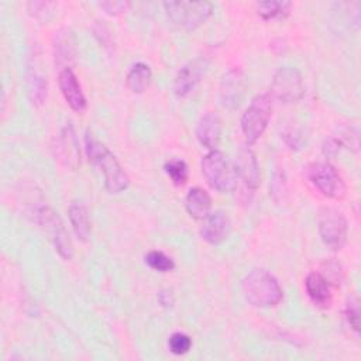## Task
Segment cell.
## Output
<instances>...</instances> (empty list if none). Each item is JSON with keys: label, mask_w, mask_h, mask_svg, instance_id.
Segmentation results:
<instances>
[{"label": "cell", "mask_w": 361, "mask_h": 361, "mask_svg": "<svg viewBox=\"0 0 361 361\" xmlns=\"http://www.w3.org/2000/svg\"><path fill=\"white\" fill-rule=\"evenodd\" d=\"M168 347H169V351L175 355H183L186 354L190 347H192V338L185 334V333H173L171 334V337L168 338Z\"/></svg>", "instance_id": "26"}, {"label": "cell", "mask_w": 361, "mask_h": 361, "mask_svg": "<svg viewBox=\"0 0 361 361\" xmlns=\"http://www.w3.org/2000/svg\"><path fill=\"white\" fill-rule=\"evenodd\" d=\"M244 299L254 307H272L282 299V288L276 278L265 269H254L241 282Z\"/></svg>", "instance_id": "2"}, {"label": "cell", "mask_w": 361, "mask_h": 361, "mask_svg": "<svg viewBox=\"0 0 361 361\" xmlns=\"http://www.w3.org/2000/svg\"><path fill=\"white\" fill-rule=\"evenodd\" d=\"M235 172H237V186L241 182L245 195L250 197L259 185V165L254 152L250 148H244L238 152L235 158Z\"/></svg>", "instance_id": "10"}, {"label": "cell", "mask_w": 361, "mask_h": 361, "mask_svg": "<svg viewBox=\"0 0 361 361\" xmlns=\"http://www.w3.org/2000/svg\"><path fill=\"white\" fill-rule=\"evenodd\" d=\"M164 8L175 25L192 31L212 16L213 4L210 1H165Z\"/></svg>", "instance_id": "5"}, {"label": "cell", "mask_w": 361, "mask_h": 361, "mask_svg": "<svg viewBox=\"0 0 361 361\" xmlns=\"http://www.w3.org/2000/svg\"><path fill=\"white\" fill-rule=\"evenodd\" d=\"M317 223L319 235L327 248L338 251L345 245L348 224L341 212L333 207H322Z\"/></svg>", "instance_id": "6"}, {"label": "cell", "mask_w": 361, "mask_h": 361, "mask_svg": "<svg viewBox=\"0 0 361 361\" xmlns=\"http://www.w3.org/2000/svg\"><path fill=\"white\" fill-rule=\"evenodd\" d=\"M312 185L326 197L341 199L345 195V183L337 169L329 162H314L307 168Z\"/></svg>", "instance_id": "8"}, {"label": "cell", "mask_w": 361, "mask_h": 361, "mask_svg": "<svg viewBox=\"0 0 361 361\" xmlns=\"http://www.w3.org/2000/svg\"><path fill=\"white\" fill-rule=\"evenodd\" d=\"M305 288L312 303L320 309H329L333 300L331 283L320 272H310L305 279Z\"/></svg>", "instance_id": "17"}, {"label": "cell", "mask_w": 361, "mask_h": 361, "mask_svg": "<svg viewBox=\"0 0 361 361\" xmlns=\"http://www.w3.org/2000/svg\"><path fill=\"white\" fill-rule=\"evenodd\" d=\"M303 93V79L296 68L281 66L275 72L271 83V96L282 103H295L302 99Z\"/></svg>", "instance_id": "9"}, {"label": "cell", "mask_w": 361, "mask_h": 361, "mask_svg": "<svg viewBox=\"0 0 361 361\" xmlns=\"http://www.w3.org/2000/svg\"><path fill=\"white\" fill-rule=\"evenodd\" d=\"M151 69L144 62H137L127 73V86L134 93H142L151 82Z\"/></svg>", "instance_id": "22"}, {"label": "cell", "mask_w": 361, "mask_h": 361, "mask_svg": "<svg viewBox=\"0 0 361 361\" xmlns=\"http://www.w3.org/2000/svg\"><path fill=\"white\" fill-rule=\"evenodd\" d=\"M54 55L55 63L63 68H69V62L75 58V38L71 30L62 28L55 32L54 38Z\"/></svg>", "instance_id": "19"}, {"label": "cell", "mask_w": 361, "mask_h": 361, "mask_svg": "<svg viewBox=\"0 0 361 361\" xmlns=\"http://www.w3.org/2000/svg\"><path fill=\"white\" fill-rule=\"evenodd\" d=\"M25 87L28 99L34 106L44 104L48 93V80L47 75L42 71L41 61L37 58L35 54L34 56H30V61L27 63Z\"/></svg>", "instance_id": "11"}, {"label": "cell", "mask_w": 361, "mask_h": 361, "mask_svg": "<svg viewBox=\"0 0 361 361\" xmlns=\"http://www.w3.org/2000/svg\"><path fill=\"white\" fill-rule=\"evenodd\" d=\"M58 85L61 89V93L65 99V102L69 104V107L78 113H82L86 110L87 102L85 97V93L82 90V86L73 73L72 68H63L58 73Z\"/></svg>", "instance_id": "13"}, {"label": "cell", "mask_w": 361, "mask_h": 361, "mask_svg": "<svg viewBox=\"0 0 361 361\" xmlns=\"http://www.w3.org/2000/svg\"><path fill=\"white\" fill-rule=\"evenodd\" d=\"M69 221L73 228V233L76 237L86 243L90 237L92 233V226H90V219H89V210L83 202H72L68 210Z\"/></svg>", "instance_id": "20"}, {"label": "cell", "mask_w": 361, "mask_h": 361, "mask_svg": "<svg viewBox=\"0 0 361 361\" xmlns=\"http://www.w3.org/2000/svg\"><path fill=\"white\" fill-rule=\"evenodd\" d=\"M164 169L171 180L178 186L183 185L188 180V165L182 159H169L168 162H165Z\"/></svg>", "instance_id": "25"}, {"label": "cell", "mask_w": 361, "mask_h": 361, "mask_svg": "<svg viewBox=\"0 0 361 361\" xmlns=\"http://www.w3.org/2000/svg\"><path fill=\"white\" fill-rule=\"evenodd\" d=\"M204 61L197 58L193 61H189L188 63H185L176 73L175 80H173V93L178 97H186L190 92H193V89L196 87V85L200 82L202 75L204 72Z\"/></svg>", "instance_id": "15"}, {"label": "cell", "mask_w": 361, "mask_h": 361, "mask_svg": "<svg viewBox=\"0 0 361 361\" xmlns=\"http://www.w3.org/2000/svg\"><path fill=\"white\" fill-rule=\"evenodd\" d=\"M99 6L109 14H120L130 6V3H127V1H102Z\"/></svg>", "instance_id": "28"}, {"label": "cell", "mask_w": 361, "mask_h": 361, "mask_svg": "<svg viewBox=\"0 0 361 361\" xmlns=\"http://www.w3.org/2000/svg\"><path fill=\"white\" fill-rule=\"evenodd\" d=\"M185 209L190 217L203 220L212 209V197L202 188H192L185 197Z\"/></svg>", "instance_id": "21"}, {"label": "cell", "mask_w": 361, "mask_h": 361, "mask_svg": "<svg viewBox=\"0 0 361 361\" xmlns=\"http://www.w3.org/2000/svg\"><path fill=\"white\" fill-rule=\"evenodd\" d=\"M345 319H347L350 327L355 333H358L360 331V305H358V299L355 296H351L347 300Z\"/></svg>", "instance_id": "27"}, {"label": "cell", "mask_w": 361, "mask_h": 361, "mask_svg": "<svg viewBox=\"0 0 361 361\" xmlns=\"http://www.w3.org/2000/svg\"><path fill=\"white\" fill-rule=\"evenodd\" d=\"M230 233V219L226 212L214 210L210 212L204 219L200 227V237L209 244L223 243Z\"/></svg>", "instance_id": "16"}, {"label": "cell", "mask_w": 361, "mask_h": 361, "mask_svg": "<svg viewBox=\"0 0 361 361\" xmlns=\"http://www.w3.org/2000/svg\"><path fill=\"white\" fill-rule=\"evenodd\" d=\"M35 221L47 231L49 240L52 241L55 250L63 259H71L73 254L72 243L63 223L56 216V213L48 206H39L34 210Z\"/></svg>", "instance_id": "7"}, {"label": "cell", "mask_w": 361, "mask_h": 361, "mask_svg": "<svg viewBox=\"0 0 361 361\" xmlns=\"http://www.w3.org/2000/svg\"><path fill=\"white\" fill-rule=\"evenodd\" d=\"M56 145L59 159L63 162V165L72 171L78 169L80 166V149L72 123H66L62 127Z\"/></svg>", "instance_id": "14"}, {"label": "cell", "mask_w": 361, "mask_h": 361, "mask_svg": "<svg viewBox=\"0 0 361 361\" xmlns=\"http://www.w3.org/2000/svg\"><path fill=\"white\" fill-rule=\"evenodd\" d=\"M145 262L149 268H152L154 271L158 272H169L175 268V262L171 257H168L166 254H164L162 251H149L145 255Z\"/></svg>", "instance_id": "24"}, {"label": "cell", "mask_w": 361, "mask_h": 361, "mask_svg": "<svg viewBox=\"0 0 361 361\" xmlns=\"http://www.w3.org/2000/svg\"><path fill=\"white\" fill-rule=\"evenodd\" d=\"M292 3L286 0H265L257 4V13L264 20L285 18L290 11Z\"/></svg>", "instance_id": "23"}, {"label": "cell", "mask_w": 361, "mask_h": 361, "mask_svg": "<svg viewBox=\"0 0 361 361\" xmlns=\"http://www.w3.org/2000/svg\"><path fill=\"white\" fill-rule=\"evenodd\" d=\"M272 113V96L269 93H261L252 97L250 106L241 116V130L247 145H254L269 123Z\"/></svg>", "instance_id": "4"}, {"label": "cell", "mask_w": 361, "mask_h": 361, "mask_svg": "<svg viewBox=\"0 0 361 361\" xmlns=\"http://www.w3.org/2000/svg\"><path fill=\"white\" fill-rule=\"evenodd\" d=\"M202 173L210 188L226 193L237 189L235 165L219 149H210L200 162Z\"/></svg>", "instance_id": "3"}, {"label": "cell", "mask_w": 361, "mask_h": 361, "mask_svg": "<svg viewBox=\"0 0 361 361\" xmlns=\"http://www.w3.org/2000/svg\"><path fill=\"white\" fill-rule=\"evenodd\" d=\"M196 138L207 149H216L221 138V120L216 113L209 111L200 117L196 126Z\"/></svg>", "instance_id": "18"}, {"label": "cell", "mask_w": 361, "mask_h": 361, "mask_svg": "<svg viewBox=\"0 0 361 361\" xmlns=\"http://www.w3.org/2000/svg\"><path fill=\"white\" fill-rule=\"evenodd\" d=\"M85 151L89 161L103 175L104 188L110 193H120L130 185V178L113 152L90 131L85 135Z\"/></svg>", "instance_id": "1"}, {"label": "cell", "mask_w": 361, "mask_h": 361, "mask_svg": "<svg viewBox=\"0 0 361 361\" xmlns=\"http://www.w3.org/2000/svg\"><path fill=\"white\" fill-rule=\"evenodd\" d=\"M219 93L220 102L226 109H237L241 104L245 93V80L243 72L238 69H231L227 73H224L220 82Z\"/></svg>", "instance_id": "12"}]
</instances>
